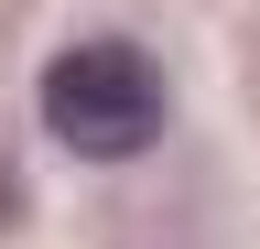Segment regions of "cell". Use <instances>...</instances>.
Masks as SVG:
<instances>
[{
  "label": "cell",
  "mask_w": 260,
  "mask_h": 249,
  "mask_svg": "<svg viewBox=\"0 0 260 249\" xmlns=\"http://www.w3.org/2000/svg\"><path fill=\"white\" fill-rule=\"evenodd\" d=\"M11 206H22V184H11V163H0V217H11Z\"/></svg>",
  "instance_id": "7a4b0ae2"
},
{
  "label": "cell",
  "mask_w": 260,
  "mask_h": 249,
  "mask_svg": "<svg viewBox=\"0 0 260 249\" xmlns=\"http://www.w3.org/2000/svg\"><path fill=\"white\" fill-rule=\"evenodd\" d=\"M32 109H44V130L65 152H87V163H130V152L162 141V65L141 44L98 33V44H65L44 87H32Z\"/></svg>",
  "instance_id": "6da1fadb"
}]
</instances>
